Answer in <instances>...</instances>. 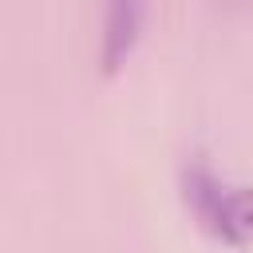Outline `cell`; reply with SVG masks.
<instances>
[{"label": "cell", "instance_id": "6da1fadb", "mask_svg": "<svg viewBox=\"0 0 253 253\" xmlns=\"http://www.w3.org/2000/svg\"><path fill=\"white\" fill-rule=\"evenodd\" d=\"M182 194L213 237L229 245H245L253 237V186H225L210 166L190 162L182 170Z\"/></svg>", "mask_w": 253, "mask_h": 253}, {"label": "cell", "instance_id": "7a4b0ae2", "mask_svg": "<svg viewBox=\"0 0 253 253\" xmlns=\"http://www.w3.org/2000/svg\"><path fill=\"white\" fill-rule=\"evenodd\" d=\"M146 20V0H107V16H103V43H99V59L103 71H115L126 63V55L138 43Z\"/></svg>", "mask_w": 253, "mask_h": 253}]
</instances>
